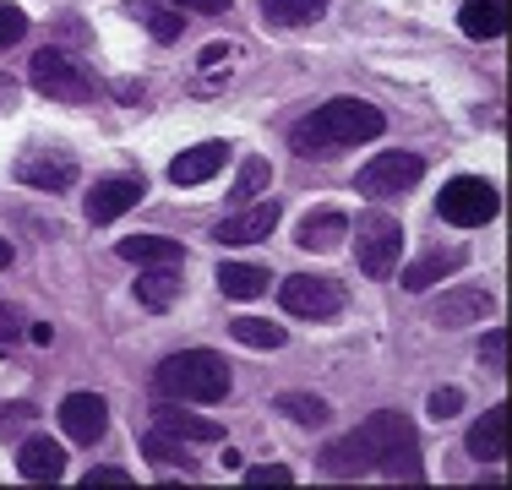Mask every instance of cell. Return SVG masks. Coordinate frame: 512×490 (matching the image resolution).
<instances>
[{
  "instance_id": "1",
  "label": "cell",
  "mask_w": 512,
  "mask_h": 490,
  "mask_svg": "<svg viewBox=\"0 0 512 490\" xmlns=\"http://www.w3.org/2000/svg\"><path fill=\"white\" fill-rule=\"evenodd\" d=\"M382 126H387V115L376 104H365V98H333V104H322L316 115H306L289 131V147L300 158H333L344 147L382 137Z\"/></svg>"
},
{
  "instance_id": "2",
  "label": "cell",
  "mask_w": 512,
  "mask_h": 490,
  "mask_svg": "<svg viewBox=\"0 0 512 490\" xmlns=\"http://www.w3.org/2000/svg\"><path fill=\"white\" fill-rule=\"evenodd\" d=\"M153 387L164 398H180V403H224L229 398V365L213 349H186V354H169L158 365Z\"/></svg>"
},
{
  "instance_id": "3",
  "label": "cell",
  "mask_w": 512,
  "mask_h": 490,
  "mask_svg": "<svg viewBox=\"0 0 512 490\" xmlns=\"http://www.w3.org/2000/svg\"><path fill=\"white\" fill-rule=\"evenodd\" d=\"M365 447H371V469H382L387 480H420V431L404 409H376L371 420L360 425Z\"/></svg>"
},
{
  "instance_id": "4",
  "label": "cell",
  "mask_w": 512,
  "mask_h": 490,
  "mask_svg": "<svg viewBox=\"0 0 512 490\" xmlns=\"http://www.w3.org/2000/svg\"><path fill=\"white\" fill-rule=\"evenodd\" d=\"M355 256H360V273L365 278H393L398 262H404V224L387 213H365L355 229Z\"/></svg>"
},
{
  "instance_id": "5",
  "label": "cell",
  "mask_w": 512,
  "mask_h": 490,
  "mask_svg": "<svg viewBox=\"0 0 512 490\" xmlns=\"http://www.w3.org/2000/svg\"><path fill=\"white\" fill-rule=\"evenodd\" d=\"M436 213H442L447 224H458V229H480V224H491V218L502 213V191H496L491 180H480V175H458V180H447Z\"/></svg>"
},
{
  "instance_id": "6",
  "label": "cell",
  "mask_w": 512,
  "mask_h": 490,
  "mask_svg": "<svg viewBox=\"0 0 512 490\" xmlns=\"http://www.w3.org/2000/svg\"><path fill=\"white\" fill-rule=\"evenodd\" d=\"M28 82L44 98H55V104H88V98H93V77L71 55H60V49H39V55H33Z\"/></svg>"
},
{
  "instance_id": "7",
  "label": "cell",
  "mask_w": 512,
  "mask_h": 490,
  "mask_svg": "<svg viewBox=\"0 0 512 490\" xmlns=\"http://www.w3.org/2000/svg\"><path fill=\"white\" fill-rule=\"evenodd\" d=\"M278 305L289 316H306V322H327V316L344 311V289L338 278H316V273H295L278 284Z\"/></svg>"
},
{
  "instance_id": "8",
  "label": "cell",
  "mask_w": 512,
  "mask_h": 490,
  "mask_svg": "<svg viewBox=\"0 0 512 490\" xmlns=\"http://www.w3.org/2000/svg\"><path fill=\"white\" fill-rule=\"evenodd\" d=\"M425 175V158L420 153H376L371 164L360 169V191L376 196V202H387V196H404L420 186Z\"/></svg>"
},
{
  "instance_id": "9",
  "label": "cell",
  "mask_w": 512,
  "mask_h": 490,
  "mask_svg": "<svg viewBox=\"0 0 512 490\" xmlns=\"http://www.w3.org/2000/svg\"><path fill=\"white\" fill-rule=\"evenodd\" d=\"M11 175L33 191H66L71 180H77V158H71L66 147H28V153H17Z\"/></svg>"
},
{
  "instance_id": "10",
  "label": "cell",
  "mask_w": 512,
  "mask_h": 490,
  "mask_svg": "<svg viewBox=\"0 0 512 490\" xmlns=\"http://www.w3.org/2000/svg\"><path fill=\"white\" fill-rule=\"evenodd\" d=\"M491 316H496V294L491 289H474V284L447 289L442 300L431 305V322L436 327H474V322H491Z\"/></svg>"
},
{
  "instance_id": "11",
  "label": "cell",
  "mask_w": 512,
  "mask_h": 490,
  "mask_svg": "<svg viewBox=\"0 0 512 490\" xmlns=\"http://www.w3.org/2000/svg\"><path fill=\"white\" fill-rule=\"evenodd\" d=\"M60 425H66L71 441L93 447V441L109 431V403L99 398V392H71V398L60 403Z\"/></svg>"
},
{
  "instance_id": "12",
  "label": "cell",
  "mask_w": 512,
  "mask_h": 490,
  "mask_svg": "<svg viewBox=\"0 0 512 490\" xmlns=\"http://www.w3.org/2000/svg\"><path fill=\"white\" fill-rule=\"evenodd\" d=\"M278 229V202H246L240 213H229L224 224L213 229V240H224V245H256V240H267Z\"/></svg>"
},
{
  "instance_id": "13",
  "label": "cell",
  "mask_w": 512,
  "mask_h": 490,
  "mask_svg": "<svg viewBox=\"0 0 512 490\" xmlns=\"http://www.w3.org/2000/svg\"><path fill=\"white\" fill-rule=\"evenodd\" d=\"M142 180H131V175H115V180H99V186L88 191V218L93 224H115L120 213H131V207L142 202Z\"/></svg>"
},
{
  "instance_id": "14",
  "label": "cell",
  "mask_w": 512,
  "mask_h": 490,
  "mask_svg": "<svg viewBox=\"0 0 512 490\" xmlns=\"http://www.w3.org/2000/svg\"><path fill=\"white\" fill-rule=\"evenodd\" d=\"M463 262H469V251H463V245H436V251L414 256V262L404 267V289H409V294H420V289L442 284V278L463 273Z\"/></svg>"
},
{
  "instance_id": "15",
  "label": "cell",
  "mask_w": 512,
  "mask_h": 490,
  "mask_svg": "<svg viewBox=\"0 0 512 490\" xmlns=\"http://www.w3.org/2000/svg\"><path fill=\"white\" fill-rule=\"evenodd\" d=\"M224 158H229L224 142H197L169 164V180H175V186H202V180H213L218 169H224Z\"/></svg>"
},
{
  "instance_id": "16",
  "label": "cell",
  "mask_w": 512,
  "mask_h": 490,
  "mask_svg": "<svg viewBox=\"0 0 512 490\" xmlns=\"http://www.w3.org/2000/svg\"><path fill=\"white\" fill-rule=\"evenodd\" d=\"M349 235V218L338 213V207H322V213H306L295 229V245L300 251H338Z\"/></svg>"
},
{
  "instance_id": "17",
  "label": "cell",
  "mask_w": 512,
  "mask_h": 490,
  "mask_svg": "<svg viewBox=\"0 0 512 490\" xmlns=\"http://www.w3.org/2000/svg\"><path fill=\"white\" fill-rule=\"evenodd\" d=\"M17 469H22V480H60L66 474V452L50 436H28L17 452Z\"/></svg>"
},
{
  "instance_id": "18",
  "label": "cell",
  "mask_w": 512,
  "mask_h": 490,
  "mask_svg": "<svg viewBox=\"0 0 512 490\" xmlns=\"http://www.w3.org/2000/svg\"><path fill=\"white\" fill-rule=\"evenodd\" d=\"M502 452H507V403H496L491 414H480V420L469 425V458L496 463Z\"/></svg>"
},
{
  "instance_id": "19",
  "label": "cell",
  "mask_w": 512,
  "mask_h": 490,
  "mask_svg": "<svg viewBox=\"0 0 512 490\" xmlns=\"http://www.w3.org/2000/svg\"><path fill=\"white\" fill-rule=\"evenodd\" d=\"M322 469L338 474V480H360V474H371V447H365V436L360 431L338 436L333 447L322 452Z\"/></svg>"
},
{
  "instance_id": "20",
  "label": "cell",
  "mask_w": 512,
  "mask_h": 490,
  "mask_svg": "<svg viewBox=\"0 0 512 490\" xmlns=\"http://www.w3.org/2000/svg\"><path fill=\"white\" fill-rule=\"evenodd\" d=\"M458 28L469 39H502L507 33V0H463Z\"/></svg>"
},
{
  "instance_id": "21",
  "label": "cell",
  "mask_w": 512,
  "mask_h": 490,
  "mask_svg": "<svg viewBox=\"0 0 512 490\" xmlns=\"http://www.w3.org/2000/svg\"><path fill=\"white\" fill-rule=\"evenodd\" d=\"M180 289H186V278L175 273V262H158L153 273L137 278V300L148 305V311H169V305L180 300Z\"/></svg>"
},
{
  "instance_id": "22",
  "label": "cell",
  "mask_w": 512,
  "mask_h": 490,
  "mask_svg": "<svg viewBox=\"0 0 512 490\" xmlns=\"http://www.w3.org/2000/svg\"><path fill=\"white\" fill-rule=\"evenodd\" d=\"M131 17H142V28H148L158 44H175L180 33H186V11H175L169 0H131Z\"/></svg>"
},
{
  "instance_id": "23",
  "label": "cell",
  "mask_w": 512,
  "mask_h": 490,
  "mask_svg": "<svg viewBox=\"0 0 512 490\" xmlns=\"http://www.w3.org/2000/svg\"><path fill=\"white\" fill-rule=\"evenodd\" d=\"M218 289H224L229 300H256V294L273 289V273H267V267H251V262H224L218 267Z\"/></svg>"
},
{
  "instance_id": "24",
  "label": "cell",
  "mask_w": 512,
  "mask_h": 490,
  "mask_svg": "<svg viewBox=\"0 0 512 490\" xmlns=\"http://www.w3.org/2000/svg\"><path fill=\"white\" fill-rule=\"evenodd\" d=\"M120 256L126 262H142V267H158V262H186V245L180 240H164V235H126L120 240Z\"/></svg>"
},
{
  "instance_id": "25",
  "label": "cell",
  "mask_w": 512,
  "mask_h": 490,
  "mask_svg": "<svg viewBox=\"0 0 512 490\" xmlns=\"http://www.w3.org/2000/svg\"><path fill=\"white\" fill-rule=\"evenodd\" d=\"M158 431L175 441H224V425L207 414H186V409H158Z\"/></svg>"
},
{
  "instance_id": "26",
  "label": "cell",
  "mask_w": 512,
  "mask_h": 490,
  "mask_svg": "<svg viewBox=\"0 0 512 490\" xmlns=\"http://www.w3.org/2000/svg\"><path fill=\"white\" fill-rule=\"evenodd\" d=\"M322 11H327V0H262L267 28H311Z\"/></svg>"
},
{
  "instance_id": "27",
  "label": "cell",
  "mask_w": 512,
  "mask_h": 490,
  "mask_svg": "<svg viewBox=\"0 0 512 490\" xmlns=\"http://www.w3.org/2000/svg\"><path fill=\"white\" fill-rule=\"evenodd\" d=\"M273 409L284 414V420H295V425H327V398H316V392H278L273 398Z\"/></svg>"
},
{
  "instance_id": "28",
  "label": "cell",
  "mask_w": 512,
  "mask_h": 490,
  "mask_svg": "<svg viewBox=\"0 0 512 490\" xmlns=\"http://www.w3.org/2000/svg\"><path fill=\"white\" fill-rule=\"evenodd\" d=\"M229 333L246 343V349H284V338H289L278 322H262V316H235V322H229Z\"/></svg>"
},
{
  "instance_id": "29",
  "label": "cell",
  "mask_w": 512,
  "mask_h": 490,
  "mask_svg": "<svg viewBox=\"0 0 512 490\" xmlns=\"http://www.w3.org/2000/svg\"><path fill=\"white\" fill-rule=\"evenodd\" d=\"M142 452H148L153 463H164V469H180V474H197V463H191V452L180 447L175 436H164V431H148V436H142Z\"/></svg>"
},
{
  "instance_id": "30",
  "label": "cell",
  "mask_w": 512,
  "mask_h": 490,
  "mask_svg": "<svg viewBox=\"0 0 512 490\" xmlns=\"http://www.w3.org/2000/svg\"><path fill=\"white\" fill-rule=\"evenodd\" d=\"M267 186H273V169H267L262 158H246V164H240V175H235V186H229V196L246 207V202H256Z\"/></svg>"
},
{
  "instance_id": "31",
  "label": "cell",
  "mask_w": 512,
  "mask_h": 490,
  "mask_svg": "<svg viewBox=\"0 0 512 490\" xmlns=\"http://www.w3.org/2000/svg\"><path fill=\"white\" fill-rule=\"evenodd\" d=\"M22 33H28V17H22V11L11 6V0H0V49H6V44H17Z\"/></svg>"
},
{
  "instance_id": "32",
  "label": "cell",
  "mask_w": 512,
  "mask_h": 490,
  "mask_svg": "<svg viewBox=\"0 0 512 490\" xmlns=\"http://www.w3.org/2000/svg\"><path fill=\"white\" fill-rule=\"evenodd\" d=\"M458 409H463V387H436L431 392V414H436V420H453Z\"/></svg>"
},
{
  "instance_id": "33",
  "label": "cell",
  "mask_w": 512,
  "mask_h": 490,
  "mask_svg": "<svg viewBox=\"0 0 512 490\" xmlns=\"http://www.w3.org/2000/svg\"><path fill=\"white\" fill-rule=\"evenodd\" d=\"M229 60H235V49H229V44H207L197 66L207 71V77H213V71H229Z\"/></svg>"
},
{
  "instance_id": "34",
  "label": "cell",
  "mask_w": 512,
  "mask_h": 490,
  "mask_svg": "<svg viewBox=\"0 0 512 490\" xmlns=\"http://www.w3.org/2000/svg\"><path fill=\"white\" fill-rule=\"evenodd\" d=\"M246 480H251V485H289L295 474H289L284 463H262V469H246Z\"/></svg>"
},
{
  "instance_id": "35",
  "label": "cell",
  "mask_w": 512,
  "mask_h": 490,
  "mask_svg": "<svg viewBox=\"0 0 512 490\" xmlns=\"http://www.w3.org/2000/svg\"><path fill=\"white\" fill-rule=\"evenodd\" d=\"M502 354H507V333H502V327H491V338L480 343V360L485 365H502Z\"/></svg>"
},
{
  "instance_id": "36",
  "label": "cell",
  "mask_w": 512,
  "mask_h": 490,
  "mask_svg": "<svg viewBox=\"0 0 512 490\" xmlns=\"http://www.w3.org/2000/svg\"><path fill=\"white\" fill-rule=\"evenodd\" d=\"M169 6H175V11H202V17H218L229 0H169Z\"/></svg>"
},
{
  "instance_id": "37",
  "label": "cell",
  "mask_w": 512,
  "mask_h": 490,
  "mask_svg": "<svg viewBox=\"0 0 512 490\" xmlns=\"http://www.w3.org/2000/svg\"><path fill=\"white\" fill-rule=\"evenodd\" d=\"M126 480H131V474H126V469H109V463L88 474V485H126Z\"/></svg>"
},
{
  "instance_id": "38",
  "label": "cell",
  "mask_w": 512,
  "mask_h": 490,
  "mask_svg": "<svg viewBox=\"0 0 512 490\" xmlns=\"http://www.w3.org/2000/svg\"><path fill=\"white\" fill-rule=\"evenodd\" d=\"M0 267H11V245L6 240H0Z\"/></svg>"
}]
</instances>
